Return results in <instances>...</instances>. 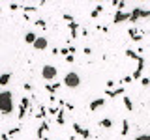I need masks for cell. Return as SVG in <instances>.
I'll list each match as a JSON object with an SVG mask.
<instances>
[{"mask_svg": "<svg viewBox=\"0 0 150 140\" xmlns=\"http://www.w3.org/2000/svg\"><path fill=\"white\" fill-rule=\"evenodd\" d=\"M0 112L2 114H11L13 112V93L9 90L0 92Z\"/></svg>", "mask_w": 150, "mask_h": 140, "instance_id": "obj_1", "label": "cell"}, {"mask_svg": "<svg viewBox=\"0 0 150 140\" xmlns=\"http://www.w3.org/2000/svg\"><path fill=\"white\" fill-rule=\"evenodd\" d=\"M64 86L66 88H71V90H75V88L81 86V77H79L75 71H69L64 75Z\"/></svg>", "mask_w": 150, "mask_h": 140, "instance_id": "obj_2", "label": "cell"}, {"mask_svg": "<svg viewBox=\"0 0 150 140\" xmlns=\"http://www.w3.org/2000/svg\"><path fill=\"white\" fill-rule=\"evenodd\" d=\"M150 17V11L148 9H143V8H133L129 11V22H135L139 19H148Z\"/></svg>", "mask_w": 150, "mask_h": 140, "instance_id": "obj_3", "label": "cell"}, {"mask_svg": "<svg viewBox=\"0 0 150 140\" xmlns=\"http://www.w3.org/2000/svg\"><path fill=\"white\" fill-rule=\"evenodd\" d=\"M56 75H58V69H56L54 65H51V64L43 65V69H41V77H43L45 80H54Z\"/></svg>", "mask_w": 150, "mask_h": 140, "instance_id": "obj_4", "label": "cell"}, {"mask_svg": "<svg viewBox=\"0 0 150 140\" xmlns=\"http://www.w3.org/2000/svg\"><path fill=\"white\" fill-rule=\"evenodd\" d=\"M143 67H144V58H143V56H139V58H137V69H135L133 75H131L133 80H139V78L143 77Z\"/></svg>", "mask_w": 150, "mask_h": 140, "instance_id": "obj_5", "label": "cell"}, {"mask_svg": "<svg viewBox=\"0 0 150 140\" xmlns=\"http://www.w3.org/2000/svg\"><path fill=\"white\" fill-rule=\"evenodd\" d=\"M124 21H129V11H120V9H116L115 17H112V22L118 24V22H124Z\"/></svg>", "mask_w": 150, "mask_h": 140, "instance_id": "obj_6", "label": "cell"}, {"mask_svg": "<svg viewBox=\"0 0 150 140\" xmlns=\"http://www.w3.org/2000/svg\"><path fill=\"white\" fill-rule=\"evenodd\" d=\"M47 45H49V41H47L43 36H38V39L34 41V45H32V47H34L36 50H45Z\"/></svg>", "mask_w": 150, "mask_h": 140, "instance_id": "obj_7", "label": "cell"}, {"mask_svg": "<svg viewBox=\"0 0 150 140\" xmlns=\"http://www.w3.org/2000/svg\"><path fill=\"white\" fill-rule=\"evenodd\" d=\"M28 105H30L28 97H23V99H21V108H19V116H17L19 120L25 118V114H26V110H28Z\"/></svg>", "mask_w": 150, "mask_h": 140, "instance_id": "obj_8", "label": "cell"}, {"mask_svg": "<svg viewBox=\"0 0 150 140\" xmlns=\"http://www.w3.org/2000/svg\"><path fill=\"white\" fill-rule=\"evenodd\" d=\"M73 131H75L77 134H81L83 138H90V131H86L84 127H81L79 123H73Z\"/></svg>", "mask_w": 150, "mask_h": 140, "instance_id": "obj_9", "label": "cell"}, {"mask_svg": "<svg viewBox=\"0 0 150 140\" xmlns=\"http://www.w3.org/2000/svg\"><path fill=\"white\" fill-rule=\"evenodd\" d=\"M128 34H129V37H131L133 41H141V39H143V32H139L137 28H129Z\"/></svg>", "mask_w": 150, "mask_h": 140, "instance_id": "obj_10", "label": "cell"}, {"mask_svg": "<svg viewBox=\"0 0 150 140\" xmlns=\"http://www.w3.org/2000/svg\"><path fill=\"white\" fill-rule=\"evenodd\" d=\"M103 105H105V99H103V97H100V99H94L90 103V110H98V108H101Z\"/></svg>", "mask_w": 150, "mask_h": 140, "instance_id": "obj_11", "label": "cell"}, {"mask_svg": "<svg viewBox=\"0 0 150 140\" xmlns=\"http://www.w3.org/2000/svg\"><path fill=\"white\" fill-rule=\"evenodd\" d=\"M120 93H124V86H122V84L116 86L115 90H107V95L109 97H116V95H120Z\"/></svg>", "mask_w": 150, "mask_h": 140, "instance_id": "obj_12", "label": "cell"}, {"mask_svg": "<svg viewBox=\"0 0 150 140\" xmlns=\"http://www.w3.org/2000/svg\"><path fill=\"white\" fill-rule=\"evenodd\" d=\"M38 39V36L34 34V32H26V36H25V41L28 45H34V41Z\"/></svg>", "mask_w": 150, "mask_h": 140, "instance_id": "obj_13", "label": "cell"}, {"mask_svg": "<svg viewBox=\"0 0 150 140\" xmlns=\"http://www.w3.org/2000/svg\"><path fill=\"white\" fill-rule=\"evenodd\" d=\"M68 28H69V32H71V39H73V37H77V28H79V24H77V22H69V24H68Z\"/></svg>", "mask_w": 150, "mask_h": 140, "instance_id": "obj_14", "label": "cell"}, {"mask_svg": "<svg viewBox=\"0 0 150 140\" xmlns=\"http://www.w3.org/2000/svg\"><path fill=\"white\" fill-rule=\"evenodd\" d=\"M11 80V75L9 73H4V75H0V86H6V84Z\"/></svg>", "mask_w": 150, "mask_h": 140, "instance_id": "obj_15", "label": "cell"}, {"mask_svg": "<svg viewBox=\"0 0 150 140\" xmlns=\"http://www.w3.org/2000/svg\"><path fill=\"white\" fill-rule=\"evenodd\" d=\"M122 101H124V106H126V110H133V103H131V99H129V97L128 95H124V99H122Z\"/></svg>", "mask_w": 150, "mask_h": 140, "instance_id": "obj_16", "label": "cell"}, {"mask_svg": "<svg viewBox=\"0 0 150 140\" xmlns=\"http://www.w3.org/2000/svg\"><path fill=\"white\" fill-rule=\"evenodd\" d=\"M120 133H122V136H126V134L129 133V123H128V120L122 121V131H120Z\"/></svg>", "mask_w": 150, "mask_h": 140, "instance_id": "obj_17", "label": "cell"}, {"mask_svg": "<svg viewBox=\"0 0 150 140\" xmlns=\"http://www.w3.org/2000/svg\"><path fill=\"white\" fill-rule=\"evenodd\" d=\"M43 131H49V125H47L45 121L40 125V129H38V136H40V138H43Z\"/></svg>", "mask_w": 150, "mask_h": 140, "instance_id": "obj_18", "label": "cell"}, {"mask_svg": "<svg viewBox=\"0 0 150 140\" xmlns=\"http://www.w3.org/2000/svg\"><path fill=\"white\" fill-rule=\"evenodd\" d=\"M45 88H47V92L54 93L56 90H60V84H58V82H53V84H49V86H45Z\"/></svg>", "mask_w": 150, "mask_h": 140, "instance_id": "obj_19", "label": "cell"}, {"mask_svg": "<svg viewBox=\"0 0 150 140\" xmlns=\"http://www.w3.org/2000/svg\"><path fill=\"white\" fill-rule=\"evenodd\" d=\"M111 125H112V121H111L109 118H105V120H101V121H100V127H105V129H109Z\"/></svg>", "mask_w": 150, "mask_h": 140, "instance_id": "obj_20", "label": "cell"}, {"mask_svg": "<svg viewBox=\"0 0 150 140\" xmlns=\"http://www.w3.org/2000/svg\"><path fill=\"white\" fill-rule=\"evenodd\" d=\"M126 54H128L131 60H137V58H139V52H135V50H131V49H128V50H126Z\"/></svg>", "mask_w": 150, "mask_h": 140, "instance_id": "obj_21", "label": "cell"}, {"mask_svg": "<svg viewBox=\"0 0 150 140\" xmlns=\"http://www.w3.org/2000/svg\"><path fill=\"white\" fill-rule=\"evenodd\" d=\"M56 121H58L60 125H64V121H66V120H64V110H60L58 114H56Z\"/></svg>", "mask_w": 150, "mask_h": 140, "instance_id": "obj_22", "label": "cell"}, {"mask_svg": "<svg viewBox=\"0 0 150 140\" xmlns=\"http://www.w3.org/2000/svg\"><path fill=\"white\" fill-rule=\"evenodd\" d=\"M101 11H103V8H101V6H98V8H96V9H94V11L90 13V17H92V19H96V17H98V15H100V13H101Z\"/></svg>", "mask_w": 150, "mask_h": 140, "instance_id": "obj_23", "label": "cell"}, {"mask_svg": "<svg viewBox=\"0 0 150 140\" xmlns=\"http://www.w3.org/2000/svg\"><path fill=\"white\" fill-rule=\"evenodd\" d=\"M115 86H116V82H115V80H109V82H107V86H105V88H107V90H112Z\"/></svg>", "mask_w": 150, "mask_h": 140, "instance_id": "obj_24", "label": "cell"}, {"mask_svg": "<svg viewBox=\"0 0 150 140\" xmlns=\"http://www.w3.org/2000/svg\"><path fill=\"white\" fill-rule=\"evenodd\" d=\"M141 84H143V86H150V78H146V77L141 78Z\"/></svg>", "mask_w": 150, "mask_h": 140, "instance_id": "obj_25", "label": "cell"}, {"mask_svg": "<svg viewBox=\"0 0 150 140\" xmlns=\"http://www.w3.org/2000/svg\"><path fill=\"white\" fill-rule=\"evenodd\" d=\"M36 24L40 26V28H45V26H47V22H45V21H41V19H40V21H36Z\"/></svg>", "mask_w": 150, "mask_h": 140, "instance_id": "obj_26", "label": "cell"}, {"mask_svg": "<svg viewBox=\"0 0 150 140\" xmlns=\"http://www.w3.org/2000/svg\"><path fill=\"white\" fill-rule=\"evenodd\" d=\"M64 21H69V22H73V17H71V15H68V13H64Z\"/></svg>", "mask_w": 150, "mask_h": 140, "instance_id": "obj_27", "label": "cell"}, {"mask_svg": "<svg viewBox=\"0 0 150 140\" xmlns=\"http://www.w3.org/2000/svg\"><path fill=\"white\" fill-rule=\"evenodd\" d=\"M60 54H66V56H68L69 54V49H60Z\"/></svg>", "mask_w": 150, "mask_h": 140, "instance_id": "obj_28", "label": "cell"}, {"mask_svg": "<svg viewBox=\"0 0 150 140\" xmlns=\"http://www.w3.org/2000/svg\"><path fill=\"white\" fill-rule=\"evenodd\" d=\"M84 54H92V49H90V47H84Z\"/></svg>", "mask_w": 150, "mask_h": 140, "instance_id": "obj_29", "label": "cell"}, {"mask_svg": "<svg viewBox=\"0 0 150 140\" xmlns=\"http://www.w3.org/2000/svg\"><path fill=\"white\" fill-rule=\"evenodd\" d=\"M133 140H146V134H141V136H137V138H133Z\"/></svg>", "mask_w": 150, "mask_h": 140, "instance_id": "obj_30", "label": "cell"}, {"mask_svg": "<svg viewBox=\"0 0 150 140\" xmlns=\"http://www.w3.org/2000/svg\"><path fill=\"white\" fill-rule=\"evenodd\" d=\"M2 140H9V136L8 134H2Z\"/></svg>", "mask_w": 150, "mask_h": 140, "instance_id": "obj_31", "label": "cell"}, {"mask_svg": "<svg viewBox=\"0 0 150 140\" xmlns=\"http://www.w3.org/2000/svg\"><path fill=\"white\" fill-rule=\"evenodd\" d=\"M146 140H150V134H146Z\"/></svg>", "mask_w": 150, "mask_h": 140, "instance_id": "obj_32", "label": "cell"}]
</instances>
